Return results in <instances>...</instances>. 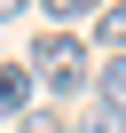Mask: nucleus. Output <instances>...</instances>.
Wrapping results in <instances>:
<instances>
[{
    "label": "nucleus",
    "mask_w": 126,
    "mask_h": 133,
    "mask_svg": "<svg viewBox=\"0 0 126 133\" xmlns=\"http://www.w3.org/2000/svg\"><path fill=\"white\" fill-rule=\"evenodd\" d=\"M24 71H32L47 94H79V86H87V47H79L71 31H47V39L24 55Z\"/></svg>",
    "instance_id": "nucleus-1"
},
{
    "label": "nucleus",
    "mask_w": 126,
    "mask_h": 133,
    "mask_svg": "<svg viewBox=\"0 0 126 133\" xmlns=\"http://www.w3.org/2000/svg\"><path fill=\"white\" fill-rule=\"evenodd\" d=\"M32 86H39V78L24 71V63H0V117H24V110H32Z\"/></svg>",
    "instance_id": "nucleus-2"
},
{
    "label": "nucleus",
    "mask_w": 126,
    "mask_h": 133,
    "mask_svg": "<svg viewBox=\"0 0 126 133\" xmlns=\"http://www.w3.org/2000/svg\"><path fill=\"white\" fill-rule=\"evenodd\" d=\"M95 94H102V110H126V55H110L95 71Z\"/></svg>",
    "instance_id": "nucleus-3"
},
{
    "label": "nucleus",
    "mask_w": 126,
    "mask_h": 133,
    "mask_svg": "<svg viewBox=\"0 0 126 133\" xmlns=\"http://www.w3.org/2000/svg\"><path fill=\"white\" fill-rule=\"evenodd\" d=\"M95 31H102V47H118V55H126V0H102Z\"/></svg>",
    "instance_id": "nucleus-4"
},
{
    "label": "nucleus",
    "mask_w": 126,
    "mask_h": 133,
    "mask_svg": "<svg viewBox=\"0 0 126 133\" xmlns=\"http://www.w3.org/2000/svg\"><path fill=\"white\" fill-rule=\"evenodd\" d=\"M32 8H47V16L71 24V16H102V0H32Z\"/></svg>",
    "instance_id": "nucleus-5"
},
{
    "label": "nucleus",
    "mask_w": 126,
    "mask_h": 133,
    "mask_svg": "<svg viewBox=\"0 0 126 133\" xmlns=\"http://www.w3.org/2000/svg\"><path fill=\"white\" fill-rule=\"evenodd\" d=\"M16 133H71V125H63L55 110H24V117H16Z\"/></svg>",
    "instance_id": "nucleus-6"
},
{
    "label": "nucleus",
    "mask_w": 126,
    "mask_h": 133,
    "mask_svg": "<svg viewBox=\"0 0 126 133\" xmlns=\"http://www.w3.org/2000/svg\"><path fill=\"white\" fill-rule=\"evenodd\" d=\"M79 133H126V110H102V117H87Z\"/></svg>",
    "instance_id": "nucleus-7"
},
{
    "label": "nucleus",
    "mask_w": 126,
    "mask_h": 133,
    "mask_svg": "<svg viewBox=\"0 0 126 133\" xmlns=\"http://www.w3.org/2000/svg\"><path fill=\"white\" fill-rule=\"evenodd\" d=\"M24 8H32V0H0V24H16V16H24Z\"/></svg>",
    "instance_id": "nucleus-8"
}]
</instances>
